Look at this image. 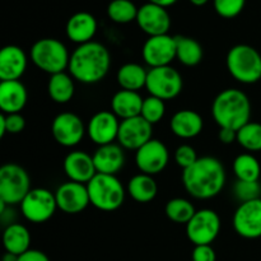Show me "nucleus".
Returning a JSON list of instances; mask_svg holds the SVG:
<instances>
[{
	"label": "nucleus",
	"mask_w": 261,
	"mask_h": 261,
	"mask_svg": "<svg viewBox=\"0 0 261 261\" xmlns=\"http://www.w3.org/2000/svg\"><path fill=\"white\" fill-rule=\"evenodd\" d=\"M226 170L221 161L216 157L205 155L184 170L182 185L189 195L199 200L214 198L226 185Z\"/></svg>",
	"instance_id": "obj_1"
},
{
	"label": "nucleus",
	"mask_w": 261,
	"mask_h": 261,
	"mask_svg": "<svg viewBox=\"0 0 261 261\" xmlns=\"http://www.w3.org/2000/svg\"><path fill=\"white\" fill-rule=\"evenodd\" d=\"M111 66V55L102 43L91 42L78 45L71 53L69 74L83 84H96L105 79Z\"/></svg>",
	"instance_id": "obj_2"
},
{
	"label": "nucleus",
	"mask_w": 261,
	"mask_h": 261,
	"mask_svg": "<svg viewBox=\"0 0 261 261\" xmlns=\"http://www.w3.org/2000/svg\"><path fill=\"white\" fill-rule=\"evenodd\" d=\"M212 116L219 127L239 132L250 122L251 102L245 92L236 88L222 91L212 105Z\"/></svg>",
	"instance_id": "obj_3"
},
{
	"label": "nucleus",
	"mask_w": 261,
	"mask_h": 261,
	"mask_svg": "<svg viewBox=\"0 0 261 261\" xmlns=\"http://www.w3.org/2000/svg\"><path fill=\"white\" fill-rule=\"evenodd\" d=\"M91 204L102 212L117 211L124 204L126 190L121 181L114 175L97 173L88 184Z\"/></svg>",
	"instance_id": "obj_4"
},
{
	"label": "nucleus",
	"mask_w": 261,
	"mask_h": 261,
	"mask_svg": "<svg viewBox=\"0 0 261 261\" xmlns=\"http://www.w3.org/2000/svg\"><path fill=\"white\" fill-rule=\"evenodd\" d=\"M227 69L237 82L254 84L261 79V55L250 45L240 43L227 54Z\"/></svg>",
	"instance_id": "obj_5"
},
{
	"label": "nucleus",
	"mask_w": 261,
	"mask_h": 261,
	"mask_svg": "<svg viewBox=\"0 0 261 261\" xmlns=\"http://www.w3.org/2000/svg\"><path fill=\"white\" fill-rule=\"evenodd\" d=\"M31 60L40 70L53 75L69 68L70 54L60 40L41 38L31 47Z\"/></svg>",
	"instance_id": "obj_6"
},
{
	"label": "nucleus",
	"mask_w": 261,
	"mask_h": 261,
	"mask_svg": "<svg viewBox=\"0 0 261 261\" xmlns=\"http://www.w3.org/2000/svg\"><path fill=\"white\" fill-rule=\"evenodd\" d=\"M31 190V177L22 166L5 163L0 167V200L18 205Z\"/></svg>",
	"instance_id": "obj_7"
},
{
	"label": "nucleus",
	"mask_w": 261,
	"mask_h": 261,
	"mask_svg": "<svg viewBox=\"0 0 261 261\" xmlns=\"http://www.w3.org/2000/svg\"><path fill=\"white\" fill-rule=\"evenodd\" d=\"M145 88L149 92V96H154L163 101L173 99L182 91V76L171 65L150 68L148 70Z\"/></svg>",
	"instance_id": "obj_8"
},
{
	"label": "nucleus",
	"mask_w": 261,
	"mask_h": 261,
	"mask_svg": "<svg viewBox=\"0 0 261 261\" xmlns=\"http://www.w3.org/2000/svg\"><path fill=\"white\" fill-rule=\"evenodd\" d=\"M58 209L55 194L43 188L32 189L20 203L23 217L31 223H45Z\"/></svg>",
	"instance_id": "obj_9"
},
{
	"label": "nucleus",
	"mask_w": 261,
	"mask_h": 261,
	"mask_svg": "<svg viewBox=\"0 0 261 261\" xmlns=\"http://www.w3.org/2000/svg\"><path fill=\"white\" fill-rule=\"evenodd\" d=\"M221 231V218L213 209L196 211L193 218L186 224V234L191 244L212 245Z\"/></svg>",
	"instance_id": "obj_10"
},
{
	"label": "nucleus",
	"mask_w": 261,
	"mask_h": 261,
	"mask_svg": "<svg viewBox=\"0 0 261 261\" xmlns=\"http://www.w3.org/2000/svg\"><path fill=\"white\" fill-rule=\"evenodd\" d=\"M51 133L58 144L71 148L78 145L87 134L83 120L73 112H61L51 124Z\"/></svg>",
	"instance_id": "obj_11"
},
{
	"label": "nucleus",
	"mask_w": 261,
	"mask_h": 261,
	"mask_svg": "<svg viewBox=\"0 0 261 261\" xmlns=\"http://www.w3.org/2000/svg\"><path fill=\"white\" fill-rule=\"evenodd\" d=\"M170 162V152L163 142L150 139L135 152V163L139 171L145 175L154 176L162 172Z\"/></svg>",
	"instance_id": "obj_12"
},
{
	"label": "nucleus",
	"mask_w": 261,
	"mask_h": 261,
	"mask_svg": "<svg viewBox=\"0 0 261 261\" xmlns=\"http://www.w3.org/2000/svg\"><path fill=\"white\" fill-rule=\"evenodd\" d=\"M142 56L150 68L170 65L176 59V37L170 35L148 37L143 45Z\"/></svg>",
	"instance_id": "obj_13"
},
{
	"label": "nucleus",
	"mask_w": 261,
	"mask_h": 261,
	"mask_svg": "<svg viewBox=\"0 0 261 261\" xmlns=\"http://www.w3.org/2000/svg\"><path fill=\"white\" fill-rule=\"evenodd\" d=\"M233 228L247 240L261 237V199L241 203L233 214Z\"/></svg>",
	"instance_id": "obj_14"
},
{
	"label": "nucleus",
	"mask_w": 261,
	"mask_h": 261,
	"mask_svg": "<svg viewBox=\"0 0 261 261\" xmlns=\"http://www.w3.org/2000/svg\"><path fill=\"white\" fill-rule=\"evenodd\" d=\"M153 134V125L149 124L142 116H135L132 119L122 120L120 122L117 142L124 149L135 150L142 148L145 143L149 142Z\"/></svg>",
	"instance_id": "obj_15"
},
{
	"label": "nucleus",
	"mask_w": 261,
	"mask_h": 261,
	"mask_svg": "<svg viewBox=\"0 0 261 261\" xmlns=\"http://www.w3.org/2000/svg\"><path fill=\"white\" fill-rule=\"evenodd\" d=\"M55 198L58 209L65 214H79L91 204L86 184L74 181L61 184L55 191Z\"/></svg>",
	"instance_id": "obj_16"
},
{
	"label": "nucleus",
	"mask_w": 261,
	"mask_h": 261,
	"mask_svg": "<svg viewBox=\"0 0 261 261\" xmlns=\"http://www.w3.org/2000/svg\"><path fill=\"white\" fill-rule=\"evenodd\" d=\"M119 117L112 111H99L89 119L87 135L98 147L111 144L117 140L120 129Z\"/></svg>",
	"instance_id": "obj_17"
},
{
	"label": "nucleus",
	"mask_w": 261,
	"mask_h": 261,
	"mask_svg": "<svg viewBox=\"0 0 261 261\" xmlns=\"http://www.w3.org/2000/svg\"><path fill=\"white\" fill-rule=\"evenodd\" d=\"M137 23L140 30L149 37L168 35L171 28V17L166 8L148 2L138 10Z\"/></svg>",
	"instance_id": "obj_18"
},
{
	"label": "nucleus",
	"mask_w": 261,
	"mask_h": 261,
	"mask_svg": "<svg viewBox=\"0 0 261 261\" xmlns=\"http://www.w3.org/2000/svg\"><path fill=\"white\" fill-rule=\"evenodd\" d=\"M64 172L74 182L88 184L97 175L93 157L84 150H73L65 157Z\"/></svg>",
	"instance_id": "obj_19"
},
{
	"label": "nucleus",
	"mask_w": 261,
	"mask_h": 261,
	"mask_svg": "<svg viewBox=\"0 0 261 261\" xmlns=\"http://www.w3.org/2000/svg\"><path fill=\"white\" fill-rule=\"evenodd\" d=\"M27 69V55L22 47L8 45L0 50V79L19 81Z\"/></svg>",
	"instance_id": "obj_20"
},
{
	"label": "nucleus",
	"mask_w": 261,
	"mask_h": 261,
	"mask_svg": "<svg viewBox=\"0 0 261 261\" xmlns=\"http://www.w3.org/2000/svg\"><path fill=\"white\" fill-rule=\"evenodd\" d=\"M92 157L97 173L116 176L125 165L124 148L115 143L98 147Z\"/></svg>",
	"instance_id": "obj_21"
},
{
	"label": "nucleus",
	"mask_w": 261,
	"mask_h": 261,
	"mask_svg": "<svg viewBox=\"0 0 261 261\" xmlns=\"http://www.w3.org/2000/svg\"><path fill=\"white\" fill-rule=\"evenodd\" d=\"M65 32L71 42L78 45L91 42L97 32L96 18L88 12L75 13L66 22Z\"/></svg>",
	"instance_id": "obj_22"
},
{
	"label": "nucleus",
	"mask_w": 261,
	"mask_h": 261,
	"mask_svg": "<svg viewBox=\"0 0 261 261\" xmlns=\"http://www.w3.org/2000/svg\"><path fill=\"white\" fill-rule=\"evenodd\" d=\"M28 93L20 81H5L0 83V109L3 114H19L27 103Z\"/></svg>",
	"instance_id": "obj_23"
},
{
	"label": "nucleus",
	"mask_w": 261,
	"mask_h": 261,
	"mask_svg": "<svg viewBox=\"0 0 261 261\" xmlns=\"http://www.w3.org/2000/svg\"><path fill=\"white\" fill-rule=\"evenodd\" d=\"M204 121L194 110H180L170 121V129L181 139H193L203 132Z\"/></svg>",
	"instance_id": "obj_24"
},
{
	"label": "nucleus",
	"mask_w": 261,
	"mask_h": 261,
	"mask_svg": "<svg viewBox=\"0 0 261 261\" xmlns=\"http://www.w3.org/2000/svg\"><path fill=\"white\" fill-rule=\"evenodd\" d=\"M143 101H144V99L142 98V96H140L138 92L121 89V91L116 92V93L114 94V97H112V112L121 120L140 116Z\"/></svg>",
	"instance_id": "obj_25"
},
{
	"label": "nucleus",
	"mask_w": 261,
	"mask_h": 261,
	"mask_svg": "<svg viewBox=\"0 0 261 261\" xmlns=\"http://www.w3.org/2000/svg\"><path fill=\"white\" fill-rule=\"evenodd\" d=\"M126 193L133 200L138 203H149L157 196L158 186L153 176L140 172L130 178L127 182Z\"/></svg>",
	"instance_id": "obj_26"
},
{
	"label": "nucleus",
	"mask_w": 261,
	"mask_h": 261,
	"mask_svg": "<svg viewBox=\"0 0 261 261\" xmlns=\"http://www.w3.org/2000/svg\"><path fill=\"white\" fill-rule=\"evenodd\" d=\"M3 244L7 252L14 255H22L30 250L31 234L27 227L20 223H12L5 227L3 233Z\"/></svg>",
	"instance_id": "obj_27"
},
{
	"label": "nucleus",
	"mask_w": 261,
	"mask_h": 261,
	"mask_svg": "<svg viewBox=\"0 0 261 261\" xmlns=\"http://www.w3.org/2000/svg\"><path fill=\"white\" fill-rule=\"evenodd\" d=\"M148 70L137 63H126L116 73V81L121 89L138 92L147 84Z\"/></svg>",
	"instance_id": "obj_28"
},
{
	"label": "nucleus",
	"mask_w": 261,
	"mask_h": 261,
	"mask_svg": "<svg viewBox=\"0 0 261 261\" xmlns=\"http://www.w3.org/2000/svg\"><path fill=\"white\" fill-rule=\"evenodd\" d=\"M74 92H75V86H74V78L70 74L63 71L50 75L47 93L54 102L59 105L68 103L74 97Z\"/></svg>",
	"instance_id": "obj_29"
},
{
	"label": "nucleus",
	"mask_w": 261,
	"mask_h": 261,
	"mask_svg": "<svg viewBox=\"0 0 261 261\" xmlns=\"http://www.w3.org/2000/svg\"><path fill=\"white\" fill-rule=\"evenodd\" d=\"M176 37V59L185 66H196L204 58L203 46L193 37L175 36Z\"/></svg>",
	"instance_id": "obj_30"
},
{
	"label": "nucleus",
	"mask_w": 261,
	"mask_h": 261,
	"mask_svg": "<svg viewBox=\"0 0 261 261\" xmlns=\"http://www.w3.org/2000/svg\"><path fill=\"white\" fill-rule=\"evenodd\" d=\"M233 173L240 181H259L261 166L255 155L242 153L234 158Z\"/></svg>",
	"instance_id": "obj_31"
},
{
	"label": "nucleus",
	"mask_w": 261,
	"mask_h": 261,
	"mask_svg": "<svg viewBox=\"0 0 261 261\" xmlns=\"http://www.w3.org/2000/svg\"><path fill=\"white\" fill-rule=\"evenodd\" d=\"M165 212L170 221L178 224H188L196 213V209L191 201L184 198H175L167 201Z\"/></svg>",
	"instance_id": "obj_32"
},
{
	"label": "nucleus",
	"mask_w": 261,
	"mask_h": 261,
	"mask_svg": "<svg viewBox=\"0 0 261 261\" xmlns=\"http://www.w3.org/2000/svg\"><path fill=\"white\" fill-rule=\"evenodd\" d=\"M138 10L139 8L132 0H112L107 7V15L112 22L125 24L137 20Z\"/></svg>",
	"instance_id": "obj_33"
},
{
	"label": "nucleus",
	"mask_w": 261,
	"mask_h": 261,
	"mask_svg": "<svg viewBox=\"0 0 261 261\" xmlns=\"http://www.w3.org/2000/svg\"><path fill=\"white\" fill-rule=\"evenodd\" d=\"M237 143L249 152L261 150V124L250 121L237 132Z\"/></svg>",
	"instance_id": "obj_34"
},
{
	"label": "nucleus",
	"mask_w": 261,
	"mask_h": 261,
	"mask_svg": "<svg viewBox=\"0 0 261 261\" xmlns=\"http://www.w3.org/2000/svg\"><path fill=\"white\" fill-rule=\"evenodd\" d=\"M165 112L166 105L163 99L157 98V97L154 96H148L147 98H144V101H143L140 116H142L143 119L147 120L149 124L154 125L158 124V122L163 119Z\"/></svg>",
	"instance_id": "obj_35"
},
{
	"label": "nucleus",
	"mask_w": 261,
	"mask_h": 261,
	"mask_svg": "<svg viewBox=\"0 0 261 261\" xmlns=\"http://www.w3.org/2000/svg\"><path fill=\"white\" fill-rule=\"evenodd\" d=\"M233 195L240 203L260 199L261 185L259 181H240L237 180L233 186Z\"/></svg>",
	"instance_id": "obj_36"
},
{
	"label": "nucleus",
	"mask_w": 261,
	"mask_h": 261,
	"mask_svg": "<svg viewBox=\"0 0 261 261\" xmlns=\"http://www.w3.org/2000/svg\"><path fill=\"white\" fill-rule=\"evenodd\" d=\"M25 120L19 114H2L0 115V137L5 134H19L24 130Z\"/></svg>",
	"instance_id": "obj_37"
},
{
	"label": "nucleus",
	"mask_w": 261,
	"mask_h": 261,
	"mask_svg": "<svg viewBox=\"0 0 261 261\" xmlns=\"http://www.w3.org/2000/svg\"><path fill=\"white\" fill-rule=\"evenodd\" d=\"M246 0H214V9L222 18L231 19L244 10Z\"/></svg>",
	"instance_id": "obj_38"
},
{
	"label": "nucleus",
	"mask_w": 261,
	"mask_h": 261,
	"mask_svg": "<svg viewBox=\"0 0 261 261\" xmlns=\"http://www.w3.org/2000/svg\"><path fill=\"white\" fill-rule=\"evenodd\" d=\"M198 154H196V150L194 149L191 145L189 144H182L176 149L175 152V161L177 163V166H180L182 170H186L190 166H193L194 163L198 161Z\"/></svg>",
	"instance_id": "obj_39"
},
{
	"label": "nucleus",
	"mask_w": 261,
	"mask_h": 261,
	"mask_svg": "<svg viewBox=\"0 0 261 261\" xmlns=\"http://www.w3.org/2000/svg\"><path fill=\"white\" fill-rule=\"evenodd\" d=\"M191 259L193 261H216L217 254L211 245H199L194 247Z\"/></svg>",
	"instance_id": "obj_40"
},
{
	"label": "nucleus",
	"mask_w": 261,
	"mask_h": 261,
	"mask_svg": "<svg viewBox=\"0 0 261 261\" xmlns=\"http://www.w3.org/2000/svg\"><path fill=\"white\" fill-rule=\"evenodd\" d=\"M18 261H50V259L45 252L40 251V250L30 249L24 254L19 255Z\"/></svg>",
	"instance_id": "obj_41"
},
{
	"label": "nucleus",
	"mask_w": 261,
	"mask_h": 261,
	"mask_svg": "<svg viewBox=\"0 0 261 261\" xmlns=\"http://www.w3.org/2000/svg\"><path fill=\"white\" fill-rule=\"evenodd\" d=\"M218 139L223 144H232L233 142H237V132L232 129H227V127H221Z\"/></svg>",
	"instance_id": "obj_42"
},
{
	"label": "nucleus",
	"mask_w": 261,
	"mask_h": 261,
	"mask_svg": "<svg viewBox=\"0 0 261 261\" xmlns=\"http://www.w3.org/2000/svg\"><path fill=\"white\" fill-rule=\"evenodd\" d=\"M148 2L153 3V4L161 5V7H163V8H168V7H171V5L175 4L177 0H148Z\"/></svg>",
	"instance_id": "obj_43"
},
{
	"label": "nucleus",
	"mask_w": 261,
	"mask_h": 261,
	"mask_svg": "<svg viewBox=\"0 0 261 261\" xmlns=\"http://www.w3.org/2000/svg\"><path fill=\"white\" fill-rule=\"evenodd\" d=\"M18 255L10 254V252H5V255L3 256V261H18Z\"/></svg>",
	"instance_id": "obj_44"
},
{
	"label": "nucleus",
	"mask_w": 261,
	"mask_h": 261,
	"mask_svg": "<svg viewBox=\"0 0 261 261\" xmlns=\"http://www.w3.org/2000/svg\"><path fill=\"white\" fill-rule=\"evenodd\" d=\"M208 2L209 0H190L191 4L196 5V7H203V5H205Z\"/></svg>",
	"instance_id": "obj_45"
}]
</instances>
